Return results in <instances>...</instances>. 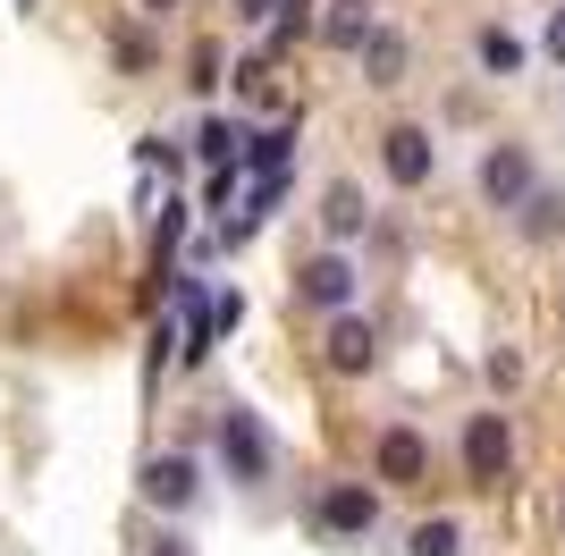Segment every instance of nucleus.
<instances>
[{
	"instance_id": "11",
	"label": "nucleus",
	"mask_w": 565,
	"mask_h": 556,
	"mask_svg": "<svg viewBox=\"0 0 565 556\" xmlns=\"http://www.w3.org/2000/svg\"><path fill=\"white\" fill-rule=\"evenodd\" d=\"M372 0H321V43L330 51H363L372 43Z\"/></svg>"
},
{
	"instance_id": "24",
	"label": "nucleus",
	"mask_w": 565,
	"mask_h": 556,
	"mask_svg": "<svg viewBox=\"0 0 565 556\" xmlns=\"http://www.w3.org/2000/svg\"><path fill=\"white\" fill-rule=\"evenodd\" d=\"M236 9H245V18H279L287 0H236Z\"/></svg>"
},
{
	"instance_id": "18",
	"label": "nucleus",
	"mask_w": 565,
	"mask_h": 556,
	"mask_svg": "<svg viewBox=\"0 0 565 556\" xmlns=\"http://www.w3.org/2000/svg\"><path fill=\"white\" fill-rule=\"evenodd\" d=\"M236 143L245 136H236L228 118H203V127H194V152H203V161H236Z\"/></svg>"
},
{
	"instance_id": "21",
	"label": "nucleus",
	"mask_w": 565,
	"mask_h": 556,
	"mask_svg": "<svg viewBox=\"0 0 565 556\" xmlns=\"http://www.w3.org/2000/svg\"><path fill=\"white\" fill-rule=\"evenodd\" d=\"M490 388H523V354H515V346L490 354Z\"/></svg>"
},
{
	"instance_id": "12",
	"label": "nucleus",
	"mask_w": 565,
	"mask_h": 556,
	"mask_svg": "<svg viewBox=\"0 0 565 556\" xmlns=\"http://www.w3.org/2000/svg\"><path fill=\"white\" fill-rule=\"evenodd\" d=\"M405 60H414V51H405L397 25H372V43H363V76H372V85H405Z\"/></svg>"
},
{
	"instance_id": "26",
	"label": "nucleus",
	"mask_w": 565,
	"mask_h": 556,
	"mask_svg": "<svg viewBox=\"0 0 565 556\" xmlns=\"http://www.w3.org/2000/svg\"><path fill=\"white\" fill-rule=\"evenodd\" d=\"M18 9H34V0H18Z\"/></svg>"
},
{
	"instance_id": "20",
	"label": "nucleus",
	"mask_w": 565,
	"mask_h": 556,
	"mask_svg": "<svg viewBox=\"0 0 565 556\" xmlns=\"http://www.w3.org/2000/svg\"><path fill=\"white\" fill-rule=\"evenodd\" d=\"M186 68H194V76H186L194 93H212V85H220V43H194V60H186Z\"/></svg>"
},
{
	"instance_id": "17",
	"label": "nucleus",
	"mask_w": 565,
	"mask_h": 556,
	"mask_svg": "<svg viewBox=\"0 0 565 556\" xmlns=\"http://www.w3.org/2000/svg\"><path fill=\"white\" fill-rule=\"evenodd\" d=\"M465 548V532H456L448 514H430V523H414V539H405V556H456Z\"/></svg>"
},
{
	"instance_id": "14",
	"label": "nucleus",
	"mask_w": 565,
	"mask_h": 556,
	"mask_svg": "<svg viewBox=\"0 0 565 556\" xmlns=\"http://www.w3.org/2000/svg\"><path fill=\"white\" fill-rule=\"evenodd\" d=\"M287 152H296V127H262V136H245V169H254V178H287Z\"/></svg>"
},
{
	"instance_id": "23",
	"label": "nucleus",
	"mask_w": 565,
	"mask_h": 556,
	"mask_svg": "<svg viewBox=\"0 0 565 556\" xmlns=\"http://www.w3.org/2000/svg\"><path fill=\"white\" fill-rule=\"evenodd\" d=\"M152 556H194V548H186V532H161V539H152Z\"/></svg>"
},
{
	"instance_id": "4",
	"label": "nucleus",
	"mask_w": 565,
	"mask_h": 556,
	"mask_svg": "<svg viewBox=\"0 0 565 556\" xmlns=\"http://www.w3.org/2000/svg\"><path fill=\"white\" fill-rule=\"evenodd\" d=\"M423 472H430V439L405 430V421H388V430L372 439V481L380 489H423Z\"/></svg>"
},
{
	"instance_id": "16",
	"label": "nucleus",
	"mask_w": 565,
	"mask_h": 556,
	"mask_svg": "<svg viewBox=\"0 0 565 556\" xmlns=\"http://www.w3.org/2000/svg\"><path fill=\"white\" fill-rule=\"evenodd\" d=\"M110 60H118L127 76H143V68H152V34H143L136 18H127V25H110Z\"/></svg>"
},
{
	"instance_id": "25",
	"label": "nucleus",
	"mask_w": 565,
	"mask_h": 556,
	"mask_svg": "<svg viewBox=\"0 0 565 556\" xmlns=\"http://www.w3.org/2000/svg\"><path fill=\"white\" fill-rule=\"evenodd\" d=\"M136 9H143V18H169V9H178V0H136Z\"/></svg>"
},
{
	"instance_id": "3",
	"label": "nucleus",
	"mask_w": 565,
	"mask_h": 556,
	"mask_svg": "<svg viewBox=\"0 0 565 556\" xmlns=\"http://www.w3.org/2000/svg\"><path fill=\"white\" fill-rule=\"evenodd\" d=\"M532 185H541V169H532L523 143H490V152H481V203L490 211H523Z\"/></svg>"
},
{
	"instance_id": "6",
	"label": "nucleus",
	"mask_w": 565,
	"mask_h": 556,
	"mask_svg": "<svg viewBox=\"0 0 565 556\" xmlns=\"http://www.w3.org/2000/svg\"><path fill=\"white\" fill-rule=\"evenodd\" d=\"M507 463H515V421H507V414H472L465 421V472H472V481H507Z\"/></svg>"
},
{
	"instance_id": "22",
	"label": "nucleus",
	"mask_w": 565,
	"mask_h": 556,
	"mask_svg": "<svg viewBox=\"0 0 565 556\" xmlns=\"http://www.w3.org/2000/svg\"><path fill=\"white\" fill-rule=\"evenodd\" d=\"M541 51H548V60L565 68V9H548V34H541Z\"/></svg>"
},
{
	"instance_id": "10",
	"label": "nucleus",
	"mask_w": 565,
	"mask_h": 556,
	"mask_svg": "<svg viewBox=\"0 0 565 556\" xmlns=\"http://www.w3.org/2000/svg\"><path fill=\"white\" fill-rule=\"evenodd\" d=\"M321 228H330L338 245L372 228V203H363V185H354V178H330V185H321Z\"/></svg>"
},
{
	"instance_id": "8",
	"label": "nucleus",
	"mask_w": 565,
	"mask_h": 556,
	"mask_svg": "<svg viewBox=\"0 0 565 556\" xmlns=\"http://www.w3.org/2000/svg\"><path fill=\"white\" fill-rule=\"evenodd\" d=\"M296 296H305L312 312H347V303H354V261H347V254H305Z\"/></svg>"
},
{
	"instance_id": "1",
	"label": "nucleus",
	"mask_w": 565,
	"mask_h": 556,
	"mask_svg": "<svg viewBox=\"0 0 565 556\" xmlns=\"http://www.w3.org/2000/svg\"><path fill=\"white\" fill-rule=\"evenodd\" d=\"M220 463H228V481H236V489H262V481H270L279 447H270L262 414H245V405H220Z\"/></svg>"
},
{
	"instance_id": "9",
	"label": "nucleus",
	"mask_w": 565,
	"mask_h": 556,
	"mask_svg": "<svg viewBox=\"0 0 565 556\" xmlns=\"http://www.w3.org/2000/svg\"><path fill=\"white\" fill-rule=\"evenodd\" d=\"M380 169H388V185H430V169H439L430 127H388L380 136Z\"/></svg>"
},
{
	"instance_id": "19",
	"label": "nucleus",
	"mask_w": 565,
	"mask_h": 556,
	"mask_svg": "<svg viewBox=\"0 0 565 556\" xmlns=\"http://www.w3.org/2000/svg\"><path fill=\"white\" fill-rule=\"evenodd\" d=\"M312 9H321V0H287V9H279V25H270V51H287V43H296V34L312 25Z\"/></svg>"
},
{
	"instance_id": "15",
	"label": "nucleus",
	"mask_w": 565,
	"mask_h": 556,
	"mask_svg": "<svg viewBox=\"0 0 565 556\" xmlns=\"http://www.w3.org/2000/svg\"><path fill=\"white\" fill-rule=\"evenodd\" d=\"M523 60H532V51H523L507 25H481V68L490 76H523Z\"/></svg>"
},
{
	"instance_id": "13",
	"label": "nucleus",
	"mask_w": 565,
	"mask_h": 556,
	"mask_svg": "<svg viewBox=\"0 0 565 556\" xmlns=\"http://www.w3.org/2000/svg\"><path fill=\"white\" fill-rule=\"evenodd\" d=\"M515 228L532 236V245H557V236H565V194H557V185H532V203L515 211Z\"/></svg>"
},
{
	"instance_id": "7",
	"label": "nucleus",
	"mask_w": 565,
	"mask_h": 556,
	"mask_svg": "<svg viewBox=\"0 0 565 556\" xmlns=\"http://www.w3.org/2000/svg\"><path fill=\"white\" fill-rule=\"evenodd\" d=\"M321 354H330L338 379H363V371L380 363V329L363 321V312H330V338H321Z\"/></svg>"
},
{
	"instance_id": "2",
	"label": "nucleus",
	"mask_w": 565,
	"mask_h": 556,
	"mask_svg": "<svg viewBox=\"0 0 565 556\" xmlns=\"http://www.w3.org/2000/svg\"><path fill=\"white\" fill-rule=\"evenodd\" d=\"M380 523V481H338L312 498V532L321 539H363Z\"/></svg>"
},
{
	"instance_id": "5",
	"label": "nucleus",
	"mask_w": 565,
	"mask_h": 556,
	"mask_svg": "<svg viewBox=\"0 0 565 556\" xmlns=\"http://www.w3.org/2000/svg\"><path fill=\"white\" fill-rule=\"evenodd\" d=\"M143 506H161V514H186L194 506V498H203V463H194L186 456V447H178V456H152V463H143Z\"/></svg>"
}]
</instances>
